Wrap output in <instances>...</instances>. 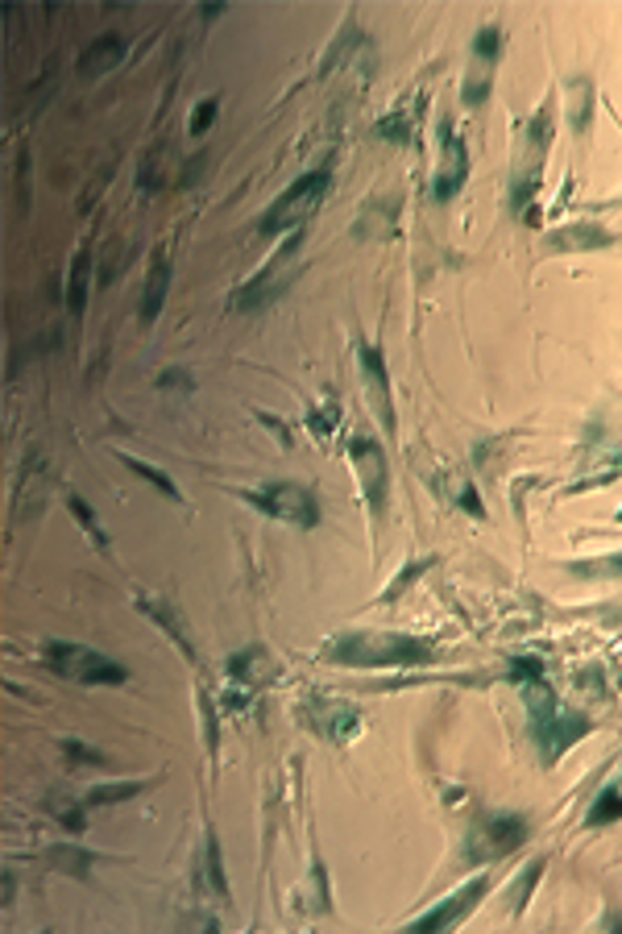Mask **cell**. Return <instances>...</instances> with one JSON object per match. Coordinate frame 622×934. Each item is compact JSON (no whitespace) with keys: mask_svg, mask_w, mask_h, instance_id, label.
I'll return each instance as SVG.
<instances>
[{"mask_svg":"<svg viewBox=\"0 0 622 934\" xmlns=\"http://www.w3.org/2000/svg\"><path fill=\"white\" fill-rule=\"evenodd\" d=\"M523 706H528L531 740L540 744V756H544L548 764L560 761V756H564L581 735H590V727H593L590 714L564 706L556 697V690H552L544 677L523 681Z\"/></svg>","mask_w":622,"mask_h":934,"instance_id":"obj_1","label":"cell"},{"mask_svg":"<svg viewBox=\"0 0 622 934\" xmlns=\"http://www.w3.org/2000/svg\"><path fill=\"white\" fill-rule=\"evenodd\" d=\"M435 656L432 640L403 632H349L337 635V644L328 649V661L353 669H407L423 665Z\"/></svg>","mask_w":622,"mask_h":934,"instance_id":"obj_2","label":"cell"},{"mask_svg":"<svg viewBox=\"0 0 622 934\" xmlns=\"http://www.w3.org/2000/svg\"><path fill=\"white\" fill-rule=\"evenodd\" d=\"M552 145V109H540L531 117L523 133H519V159H514V179H511V200L514 212L528 224H535V188H540V167L548 159Z\"/></svg>","mask_w":622,"mask_h":934,"instance_id":"obj_3","label":"cell"},{"mask_svg":"<svg viewBox=\"0 0 622 934\" xmlns=\"http://www.w3.org/2000/svg\"><path fill=\"white\" fill-rule=\"evenodd\" d=\"M332 191V167H315V171L299 174L291 188L282 191L279 200L270 204V212L262 217L258 233L262 238H274V233H299V224L308 221L315 208L324 204V195Z\"/></svg>","mask_w":622,"mask_h":934,"instance_id":"obj_4","label":"cell"},{"mask_svg":"<svg viewBox=\"0 0 622 934\" xmlns=\"http://www.w3.org/2000/svg\"><path fill=\"white\" fill-rule=\"evenodd\" d=\"M42 661H47V669L54 677L79 681V685H121V681H129V669L121 661H112V656H104V652L96 649H83V644H59V640H50L47 649H42Z\"/></svg>","mask_w":622,"mask_h":934,"instance_id":"obj_5","label":"cell"},{"mask_svg":"<svg viewBox=\"0 0 622 934\" xmlns=\"http://www.w3.org/2000/svg\"><path fill=\"white\" fill-rule=\"evenodd\" d=\"M528 831L531 823L523 814H482L465 835V860L469 864H498L502 855L519 852L528 843Z\"/></svg>","mask_w":622,"mask_h":934,"instance_id":"obj_6","label":"cell"},{"mask_svg":"<svg viewBox=\"0 0 622 934\" xmlns=\"http://www.w3.org/2000/svg\"><path fill=\"white\" fill-rule=\"evenodd\" d=\"M299 250H303V233H291V238L282 241L274 254L265 258V267L258 270V274H253V279H249V283L233 295L237 312H253V308H265L270 300H279L282 287L295 279Z\"/></svg>","mask_w":622,"mask_h":934,"instance_id":"obj_7","label":"cell"},{"mask_svg":"<svg viewBox=\"0 0 622 934\" xmlns=\"http://www.w3.org/2000/svg\"><path fill=\"white\" fill-rule=\"evenodd\" d=\"M249 508H258L262 515L279 523H291V528H315L320 523V503L308 486L299 482H270V486H258V491L241 494Z\"/></svg>","mask_w":622,"mask_h":934,"instance_id":"obj_8","label":"cell"},{"mask_svg":"<svg viewBox=\"0 0 622 934\" xmlns=\"http://www.w3.org/2000/svg\"><path fill=\"white\" fill-rule=\"evenodd\" d=\"M349 458H353L358 486H361V494H365L370 511L373 515H382V511H387V499H390V470H387L382 444L373 441L370 432H353V436H349Z\"/></svg>","mask_w":622,"mask_h":934,"instance_id":"obj_9","label":"cell"},{"mask_svg":"<svg viewBox=\"0 0 622 934\" xmlns=\"http://www.w3.org/2000/svg\"><path fill=\"white\" fill-rule=\"evenodd\" d=\"M498 54H502V30L498 26H482L478 38H473V59H469L465 88H461V100H465L469 109H482L485 100H490Z\"/></svg>","mask_w":622,"mask_h":934,"instance_id":"obj_10","label":"cell"},{"mask_svg":"<svg viewBox=\"0 0 622 934\" xmlns=\"http://www.w3.org/2000/svg\"><path fill=\"white\" fill-rule=\"evenodd\" d=\"M469 183V145L465 138L452 129L449 117H440V171H435L432 195L440 204H449L461 195V188Z\"/></svg>","mask_w":622,"mask_h":934,"instance_id":"obj_11","label":"cell"},{"mask_svg":"<svg viewBox=\"0 0 622 934\" xmlns=\"http://www.w3.org/2000/svg\"><path fill=\"white\" fill-rule=\"evenodd\" d=\"M358 362H361V379H365V395H370V408L378 415V424L387 428L394 436L399 428V415H394V395H390V370H387V353L370 341H358Z\"/></svg>","mask_w":622,"mask_h":934,"instance_id":"obj_12","label":"cell"},{"mask_svg":"<svg viewBox=\"0 0 622 934\" xmlns=\"http://www.w3.org/2000/svg\"><path fill=\"white\" fill-rule=\"evenodd\" d=\"M490 881H494V876H485V872H482V876H473L469 885H461L457 893H449L444 902H435L428 914H420V918L407 922V931H449V926H457V922L465 918L469 910H473V905H478L485 893H490Z\"/></svg>","mask_w":622,"mask_h":934,"instance_id":"obj_13","label":"cell"},{"mask_svg":"<svg viewBox=\"0 0 622 934\" xmlns=\"http://www.w3.org/2000/svg\"><path fill=\"white\" fill-rule=\"evenodd\" d=\"M303 719H308V727L315 731V735H324L332 744L358 735V727H361V711L358 706H349V702H341V697H308Z\"/></svg>","mask_w":622,"mask_h":934,"instance_id":"obj_14","label":"cell"},{"mask_svg":"<svg viewBox=\"0 0 622 934\" xmlns=\"http://www.w3.org/2000/svg\"><path fill=\"white\" fill-rule=\"evenodd\" d=\"M610 245H614V233L598 221L564 224L548 238V250H556V254H585V250H610Z\"/></svg>","mask_w":622,"mask_h":934,"instance_id":"obj_15","label":"cell"},{"mask_svg":"<svg viewBox=\"0 0 622 934\" xmlns=\"http://www.w3.org/2000/svg\"><path fill=\"white\" fill-rule=\"evenodd\" d=\"M167 291H171V262L167 254H154L150 274H146V291H141V324H154L167 303Z\"/></svg>","mask_w":622,"mask_h":934,"instance_id":"obj_16","label":"cell"},{"mask_svg":"<svg viewBox=\"0 0 622 934\" xmlns=\"http://www.w3.org/2000/svg\"><path fill=\"white\" fill-rule=\"evenodd\" d=\"M121 59H124V38L121 33H104V38H96L92 47L83 50L79 71H83V76H104V71H112Z\"/></svg>","mask_w":622,"mask_h":934,"instance_id":"obj_17","label":"cell"},{"mask_svg":"<svg viewBox=\"0 0 622 934\" xmlns=\"http://www.w3.org/2000/svg\"><path fill=\"white\" fill-rule=\"evenodd\" d=\"M92 258H88V250H79L76 262H71V283H67V308H71V317H83V308H88V274H92Z\"/></svg>","mask_w":622,"mask_h":934,"instance_id":"obj_18","label":"cell"},{"mask_svg":"<svg viewBox=\"0 0 622 934\" xmlns=\"http://www.w3.org/2000/svg\"><path fill=\"white\" fill-rule=\"evenodd\" d=\"M619 818H622V776H614L606 790L593 797L590 826H606V823H619Z\"/></svg>","mask_w":622,"mask_h":934,"instance_id":"obj_19","label":"cell"},{"mask_svg":"<svg viewBox=\"0 0 622 934\" xmlns=\"http://www.w3.org/2000/svg\"><path fill=\"white\" fill-rule=\"evenodd\" d=\"M569 112H573V133H585L593 125V83L585 76L569 83Z\"/></svg>","mask_w":622,"mask_h":934,"instance_id":"obj_20","label":"cell"},{"mask_svg":"<svg viewBox=\"0 0 622 934\" xmlns=\"http://www.w3.org/2000/svg\"><path fill=\"white\" fill-rule=\"evenodd\" d=\"M121 465H124V470H133V474H138V478H146V482H150L154 491L167 494L171 503H183V494H179V486H174L171 478L162 474L158 465H150V461H141V458H129V453H121Z\"/></svg>","mask_w":622,"mask_h":934,"instance_id":"obj_21","label":"cell"},{"mask_svg":"<svg viewBox=\"0 0 622 934\" xmlns=\"http://www.w3.org/2000/svg\"><path fill=\"white\" fill-rule=\"evenodd\" d=\"M229 677H237V681H262V677H270V656H265L262 649L237 652L233 661H229Z\"/></svg>","mask_w":622,"mask_h":934,"instance_id":"obj_22","label":"cell"},{"mask_svg":"<svg viewBox=\"0 0 622 934\" xmlns=\"http://www.w3.org/2000/svg\"><path fill=\"white\" fill-rule=\"evenodd\" d=\"M141 790H146V781H117V785H96V790H88L83 806H112V802H129V797H138Z\"/></svg>","mask_w":622,"mask_h":934,"instance_id":"obj_23","label":"cell"},{"mask_svg":"<svg viewBox=\"0 0 622 934\" xmlns=\"http://www.w3.org/2000/svg\"><path fill=\"white\" fill-rule=\"evenodd\" d=\"M564 570L573 573V578H622V553L590 556V561H569Z\"/></svg>","mask_w":622,"mask_h":934,"instance_id":"obj_24","label":"cell"},{"mask_svg":"<svg viewBox=\"0 0 622 934\" xmlns=\"http://www.w3.org/2000/svg\"><path fill=\"white\" fill-rule=\"evenodd\" d=\"M138 606L146 611V615H154L158 623H162V627L171 632V640L179 644V649H183V656H191V640L183 635V627H179V619L171 615V606H167V602H162V599H141Z\"/></svg>","mask_w":622,"mask_h":934,"instance_id":"obj_25","label":"cell"},{"mask_svg":"<svg viewBox=\"0 0 622 934\" xmlns=\"http://www.w3.org/2000/svg\"><path fill=\"white\" fill-rule=\"evenodd\" d=\"M203 881H208V888H212L217 897H224V902H229V885H224V868H220L217 835H208V843H203Z\"/></svg>","mask_w":622,"mask_h":934,"instance_id":"obj_26","label":"cell"},{"mask_svg":"<svg viewBox=\"0 0 622 934\" xmlns=\"http://www.w3.org/2000/svg\"><path fill=\"white\" fill-rule=\"evenodd\" d=\"M540 876H544V860H531L528 876H519V881L511 885V897H506V902H511L514 914H519V910L531 902V888H535V881H540Z\"/></svg>","mask_w":622,"mask_h":934,"instance_id":"obj_27","label":"cell"},{"mask_svg":"<svg viewBox=\"0 0 622 934\" xmlns=\"http://www.w3.org/2000/svg\"><path fill=\"white\" fill-rule=\"evenodd\" d=\"M67 508H71V515H76V520L83 523V532H92V540L100 544V549L109 544V536H104V528H100V520H96V511L88 508V503H83L79 494H71V499H67Z\"/></svg>","mask_w":622,"mask_h":934,"instance_id":"obj_28","label":"cell"},{"mask_svg":"<svg viewBox=\"0 0 622 934\" xmlns=\"http://www.w3.org/2000/svg\"><path fill=\"white\" fill-rule=\"evenodd\" d=\"M378 133H382L387 142H411V121H407L403 112H394L387 121H378Z\"/></svg>","mask_w":622,"mask_h":934,"instance_id":"obj_29","label":"cell"},{"mask_svg":"<svg viewBox=\"0 0 622 934\" xmlns=\"http://www.w3.org/2000/svg\"><path fill=\"white\" fill-rule=\"evenodd\" d=\"M337 415H341V408L328 399L324 408H315V412L308 415V424H311V432H320V436H328L332 428H337Z\"/></svg>","mask_w":622,"mask_h":934,"instance_id":"obj_30","label":"cell"},{"mask_svg":"<svg viewBox=\"0 0 622 934\" xmlns=\"http://www.w3.org/2000/svg\"><path fill=\"white\" fill-rule=\"evenodd\" d=\"M423 570H428V561H411V565H407V570L399 573V582H394V586H387V594H382V602H394V599H399V594H403V590L411 586L415 578H423Z\"/></svg>","mask_w":622,"mask_h":934,"instance_id":"obj_31","label":"cell"},{"mask_svg":"<svg viewBox=\"0 0 622 934\" xmlns=\"http://www.w3.org/2000/svg\"><path fill=\"white\" fill-rule=\"evenodd\" d=\"M217 96H208V100H200V109H195V117H191V133H195V138H200L203 129L212 125V121H217Z\"/></svg>","mask_w":622,"mask_h":934,"instance_id":"obj_32","label":"cell"},{"mask_svg":"<svg viewBox=\"0 0 622 934\" xmlns=\"http://www.w3.org/2000/svg\"><path fill=\"white\" fill-rule=\"evenodd\" d=\"M457 508L461 511H469L473 520H482L485 515V508H482V499H478V491L469 486V482H461V491H457Z\"/></svg>","mask_w":622,"mask_h":934,"instance_id":"obj_33","label":"cell"},{"mask_svg":"<svg viewBox=\"0 0 622 934\" xmlns=\"http://www.w3.org/2000/svg\"><path fill=\"white\" fill-rule=\"evenodd\" d=\"M511 677H514V681L544 677V669H540V661H535V656H523V661H514V665H511Z\"/></svg>","mask_w":622,"mask_h":934,"instance_id":"obj_34","label":"cell"},{"mask_svg":"<svg viewBox=\"0 0 622 934\" xmlns=\"http://www.w3.org/2000/svg\"><path fill=\"white\" fill-rule=\"evenodd\" d=\"M67 756H71V761H92V764H104V756H100V752H92V747H83V744H67Z\"/></svg>","mask_w":622,"mask_h":934,"instance_id":"obj_35","label":"cell"},{"mask_svg":"<svg viewBox=\"0 0 622 934\" xmlns=\"http://www.w3.org/2000/svg\"><path fill=\"white\" fill-rule=\"evenodd\" d=\"M158 386H183V391H191V379L179 374V370H167V374H158Z\"/></svg>","mask_w":622,"mask_h":934,"instance_id":"obj_36","label":"cell"}]
</instances>
